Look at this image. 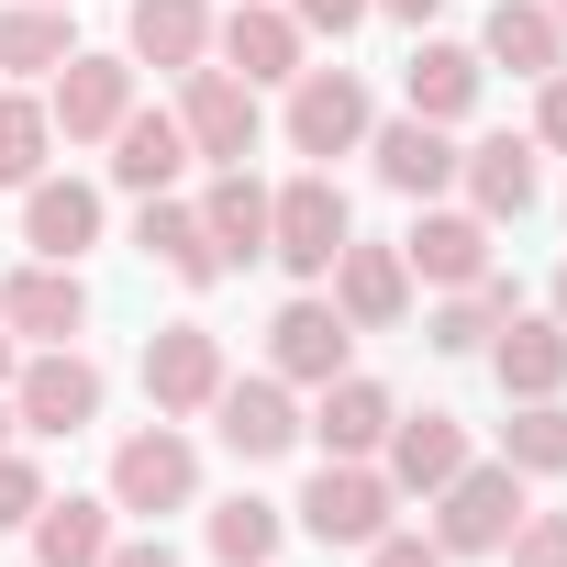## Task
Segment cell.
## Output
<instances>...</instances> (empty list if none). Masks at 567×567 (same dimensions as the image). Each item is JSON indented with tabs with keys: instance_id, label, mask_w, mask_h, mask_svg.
<instances>
[{
	"instance_id": "5",
	"label": "cell",
	"mask_w": 567,
	"mask_h": 567,
	"mask_svg": "<svg viewBox=\"0 0 567 567\" xmlns=\"http://www.w3.org/2000/svg\"><path fill=\"white\" fill-rule=\"evenodd\" d=\"M390 467H368V456H323L312 467V489H301V534L312 545H379L390 534Z\"/></svg>"
},
{
	"instance_id": "3",
	"label": "cell",
	"mask_w": 567,
	"mask_h": 567,
	"mask_svg": "<svg viewBox=\"0 0 567 567\" xmlns=\"http://www.w3.org/2000/svg\"><path fill=\"white\" fill-rule=\"evenodd\" d=\"M178 134H189V156H212V167H245L256 156V134H267V112H256V90L234 79V68H178Z\"/></svg>"
},
{
	"instance_id": "27",
	"label": "cell",
	"mask_w": 567,
	"mask_h": 567,
	"mask_svg": "<svg viewBox=\"0 0 567 567\" xmlns=\"http://www.w3.org/2000/svg\"><path fill=\"white\" fill-rule=\"evenodd\" d=\"M68 56H79L68 0H12V12H0V68H12V79H56Z\"/></svg>"
},
{
	"instance_id": "14",
	"label": "cell",
	"mask_w": 567,
	"mask_h": 567,
	"mask_svg": "<svg viewBox=\"0 0 567 567\" xmlns=\"http://www.w3.org/2000/svg\"><path fill=\"white\" fill-rule=\"evenodd\" d=\"M267 357H278V379H290V390H323V379H346L357 323H346L334 301H290V312L267 323Z\"/></svg>"
},
{
	"instance_id": "6",
	"label": "cell",
	"mask_w": 567,
	"mask_h": 567,
	"mask_svg": "<svg viewBox=\"0 0 567 567\" xmlns=\"http://www.w3.org/2000/svg\"><path fill=\"white\" fill-rule=\"evenodd\" d=\"M223 379H234V368H223V334H212V323H156V334H145V401H156L167 423L212 412Z\"/></svg>"
},
{
	"instance_id": "9",
	"label": "cell",
	"mask_w": 567,
	"mask_h": 567,
	"mask_svg": "<svg viewBox=\"0 0 567 567\" xmlns=\"http://www.w3.org/2000/svg\"><path fill=\"white\" fill-rule=\"evenodd\" d=\"M212 434H223L245 467L290 456V445H301V401H290V379H223V390H212Z\"/></svg>"
},
{
	"instance_id": "37",
	"label": "cell",
	"mask_w": 567,
	"mask_h": 567,
	"mask_svg": "<svg viewBox=\"0 0 567 567\" xmlns=\"http://www.w3.org/2000/svg\"><path fill=\"white\" fill-rule=\"evenodd\" d=\"M368 567H456V556H445L434 534H379V545H368Z\"/></svg>"
},
{
	"instance_id": "36",
	"label": "cell",
	"mask_w": 567,
	"mask_h": 567,
	"mask_svg": "<svg viewBox=\"0 0 567 567\" xmlns=\"http://www.w3.org/2000/svg\"><path fill=\"white\" fill-rule=\"evenodd\" d=\"M368 12H379V0H290V23H301V34H357Z\"/></svg>"
},
{
	"instance_id": "22",
	"label": "cell",
	"mask_w": 567,
	"mask_h": 567,
	"mask_svg": "<svg viewBox=\"0 0 567 567\" xmlns=\"http://www.w3.org/2000/svg\"><path fill=\"white\" fill-rule=\"evenodd\" d=\"M379 456H390V489H423V501H434V489L467 467V423H456V412H401Z\"/></svg>"
},
{
	"instance_id": "17",
	"label": "cell",
	"mask_w": 567,
	"mask_h": 567,
	"mask_svg": "<svg viewBox=\"0 0 567 567\" xmlns=\"http://www.w3.org/2000/svg\"><path fill=\"white\" fill-rule=\"evenodd\" d=\"M178 178H189V134H178V112H123V123H112V189L156 200V189H178Z\"/></svg>"
},
{
	"instance_id": "20",
	"label": "cell",
	"mask_w": 567,
	"mask_h": 567,
	"mask_svg": "<svg viewBox=\"0 0 567 567\" xmlns=\"http://www.w3.org/2000/svg\"><path fill=\"white\" fill-rule=\"evenodd\" d=\"M368 156H379V178H390L401 200H434V189L456 178V145H445V123H423V112L368 123Z\"/></svg>"
},
{
	"instance_id": "32",
	"label": "cell",
	"mask_w": 567,
	"mask_h": 567,
	"mask_svg": "<svg viewBox=\"0 0 567 567\" xmlns=\"http://www.w3.org/2000/svg\"><path fill=\"white\" fill-rule=\"evenodd\" d=\"M501 456H512L523 478H556V467H567V401H523V412L501 423Z\"/></svg>"
},
{
	"instance_id": "31",
	"label": "cell",
	"mask_w": 567,
	"mask_h": 567,
	"mask_svg": "<svg viewBox=\"0 0 567 567\" xmlns=\"http://www.w3.org/2000/svg\"><path fill=\"white\" fill-rule=\"evenodd\" d=\"M278 534H290V523H278V501H256V489H234V501L212 512V556H223V567H267Z\"/></svg>"
},
{
	"instance_id": "41",
	"label": "cell",
	"mask_w": 567,
	"mask_h": 567,
	"mask_svg": "<svg viewBox=\"0 0 567 567\" xmlns=\"http://www.w3.org/2000/svg\"><path fill=\"white\" fill-rule=\"evenodd\" d=\"M379 12H390V23H434V0H379Z\"/></svg>"
},
{
	"instance_id": "10",
	"label": "cell",
	"mask_w": 567,
	"mask_h": 567,
	"mask_svg": "<svg viewBox=\"0 0 567 567\" xmlns=\"http://www.w3.org/2000/svg\"><path fill=\"white\" fill-rule=\"evenodd\" d=\"M212 45H223V68L245 79V90H278V79H301V23L278 12V0H234V12L212 23Z\"/></svg>"
},
{
	"instance_id": "43",
	"label": "cell",
	"mask_w": 567,
	"mask_h": 567,
	"mask_svg": "<svg viewBox=\"0 0 567 567\" xmlns=\"http://www.w3.org/2000/svg\"><path fill=\"white\" fill-rule=\"evenodd\" d=\"M556 323H567V267H556Z\"/></svg>"
},
{
	"instance_id": "25",
	"label": "cell",
	"mask_w": 567,
	"mask_h": 567,
	"mask_svg": "<svg viewBox=\"0 0 567 567\" xmlns=\"http://www.w3.org/2000/svg\"><path fill=\"white\" fill-rule=\"evenodd\" d=\"M134 245H145V256H156V267L178 278V290H212V278H223V245H212V234H200V212H189V200H167V189L145 200Z\"/></svg>"
},
{
	"instance_id": "29",
	"label": "cell",
	"mask_w": 567,
	"mask_h": 567,
	"mask_svg": "<svg viewBox=\"0 0 567 567\" xmlns=\"http://www.w3.org/2000/svg\"><path fill=\"white\" fill-rule=\"evenodd\" d=\"M200 234L223 245V267L267 256V189H256L245 167H223V178H212V200H200Z\"/></svg>"
},
{
	"instance_id": "1",
	"label": "cell",
	"mask_w": 567,
	"mask_h": 567,
	"mask_svg": "<svg viewBox=\"0 0 567 567\" xmlns=\"http://www.w3.org/2000/svg\"><path fill=\"white\" fill-rule=\"evenodd\" d=\"M346 234H357V212H346L334 167H301L290 189H267V256L290 267V278H323L346 256Z\"/></svg>"
},
{
	"instance_id": "42",
	"label": "cell",
	"mask_w": 567,
	"mask_h": 567,
	"mask_svg": "<svg viewBox=\"0 0 567 567\" xmlns=\"http://www.w3.org/2000/svg\"><path fill=\"white\" fill-rule=\"evenodd\" d=\"M12 434H23V423H12V401H0V445H12Z\"/></svg>"
},
{
	"instance_id": "44",
	"label": "cell",
	"mask_w": 567,
	"mask_h": 567,
	"mask_svg": "<svg viewBox=\"0 0 567 567\" xmlns=\"http://www.w3.org/2000/svg\"><path fill=\"white\" fill-rule=\"evenodd\" d=\"M545 12H556V34H567V0H545Z\"/></svg>"
},
{
	"instance_id": "2",
	"label": "cell",
	"mask_w": 567,
	"mask_h": 567,
	"mask_svg": "<svg viewBox=\"0 0 567 567\" xmlns=\"http://www.w3.org/2000/svg\"><path fill=\"white\" fill-rule=\"evenodd\" d=\"M523 512H534V501H523V467H512V456L456 467V478L434 489V545H445V556H501Z\"/></svg>"
},
{
	"instance_id": "12",
	"label": "cell",
	"mask_w": 567,
	"mask_h": 567,
	"mask_svg": "<svg viewBox=\"0 0 567 567\" xmlns=\"http://www.w3.org/2000/svg\"><path fill=\"white\" fill-rule=\"evenodd\" d=\"M0 323H12L23 346H68V334L90 323V290H79V267H56V256L12 267V278H0Z\"/></svg>"
},
{
	"instance_id": "16",
	"label": "cell",
	"mask_w": 567,
	"mask_h": 567,
	"mask_svg": "<svg viewBox=\"0 0 567 567\" xmlns=\"http://www.w3.org/2000/svg\"><path fill=\"white\" fill-rule=\"evenodd\" d=\"M401 267L434 278V290H478V278H489V223L478 212H423L401 234Z\"/></svg>"
},
{
	"instance_id": "8",
	"label": "cell",
	"mask_w": 567,
	"mask_h": 567,
	"mask_svg": "<svg viewBox=\"0 0 567 567\" xmlns=\"http://www.w3.org/2000/svg\"><path fill=\"white\" fill-rule=\"evenodd\" d=\"M368 90H357V68H301L290 79V145L301 156H357L368 145Z\"/></svg>"
},
{
	"instance_id": "23",
	"label": "cell",
	"mask_w": 567,
	"mask_h": 567,
	"mask_svg": "<svg viewBox=\"0 0 567 567\" xmlns=\"http://www.w3.org/2000/svg\"><path fill=\"white\" fill-rule=\"evenodd\" d=\"M123 45H134V68H200L212 56V12H200V0H134V12H123Z\"/></svg>"
},
{
	"instance_id": "39",
	"label": "cell",
	"mask_w": 567,
	"mask_h": 567,
	"mask_svg": "<svg viewBox=\"0 0 567 567\" xmlns=\"http://www.w3.org/2000/svg\"><path fill=\"white\" fill-rule=\"evenodd\" d=\"M101 567H178V556H167V534H134V545L112 534V556H101Z\"/></svg>"
},
{
	"instance_id": "30",
	"label": "cell",
	"mask_w": 567,
	"mask_h": 567,
	"mask_svg": "<svg viewBox=\"0 0 567 567\" xmlns=\"http://www.w3.org/2000/svg\"><path fill=\"white\" fill-rule=\"evenodd\" d=\"M45 156H56V112L23 101V90H0V189H34Z\"/></svg>"
},
{
	"instance_id": "34",
	"label": "cell",
	"mask_w": 567,
	"mask_h": 567,
	"mask_svg": "<svg viewBox=\"0 0 567 567\" xmlns=\"http://www.w3.org/2000/svg\"><path fill=\"white\" fill-rule=\"evenodd\" d=\"M45 512V467L34 456H12V445H0V534H23Z\"/></svg>"
},
{
	"instance_id": "4",
	"label": "cell",
	"mask_w": 567,
	"mask_h": 567,
	"mask_svg": "<svg viewBox=\"0 0 567 567\" xmlns=\"http://www.w3.org/2000/svg\"><path fill=\"white\" fill-rule=\"evenodd\" d=\"M200 501V445L178 434V423H145V434H123L112 445V512H189Z\"/></svg>"
},
{
	"instance_id": "19",
	"label": "cell",
	"mask_w": 567,
	"mask_h": 567,
	"mask_svg": "<svg viewBox=\"0 0 567 567\" xmlns=\"http://www.w3.org/2000/svg\"><path fill=\"white\" fill-rule=\"evenodd\" d=\"M489 368H501L512 401H556V390H567V323H556V312H512V323L489 334Z\"/></svg>"
},
{
	"instance_id": "13",
	"label": "cell",
	"mask_w": 567,
	"mask_h": 567,
	"mask_svg": "<svg viewBox=\"0 0 567 567\" xmlns=\"http://www.w3.org/2000/svg\"><path fill=\"white\" fill-rule=\"evenodd\" d=\"M323 278H334V312H346L357 334H390V323L412 312V267H401V245H357V234H346V256H334Z\"/></svg>"
},
{
	"instance_id": "26",
	"label": "cell",
	"mask_w": 567,
	"mask_h": 567,
	"mask_svg": "<svg viewBox=\"0 0 567 567\" xmlns=\"http://www.w3.org/2000/svg\"><path fill=\"white\" fill-rule=\"evenodd\" d=\"M478 79H489V68H478V45H434V34H423V45H412V68H401V90H412V112H423V123H467V112H478Z\"/></svg>"
},
{
	"instance_id": "24",
	"label": "cell",
	"mask_w": 567,
	"mask_h": 567,
	"mask_svg": "<svg viewBox=\"0 0 567 567\" xmlns=\"http://www.w3.org/2000/svg\"><path fill=\"white\" fill-rule=\"evenodd\" d=\"M567 34L545 0H489V34H478V68H512V79H556Z\"/></svg>"
},
{
	"instance_id": "38",
	"label": "cell",
	"mask_w": 567,
	"mask_h": 567,
	"mask_svg": "<svg viewBox=\"0 0 567 567\" xmlns=\"http://www.w3.org/2000/svg\"><path fill=\"white\" fill-rule=\"evenodd\" d=\"M534 145H567V68H556L545 101H534Z\"/></svg>"
},
{
	"instance_id": "40",
	"label": "cell",
	"mask_w": 567,
	"mask_h": 567,
	"mask_svg": "<svg viewBox=\"0 0 567 567\" xmlns=\"http://www.w3.org/2000/svg\"><path fill=\"white\" fill-rule=\"evenodd\" d=\"M12 368H23V334H12V323H0V390H12Z\"/></svg>"
},
{
	"instance_id": "11",
	"label": "cell",
	"mask_w": 567,
	"mask_h": 567,
	"mask_svg": "<svg viewBox=\"0 0 567 567\" xmlns=\"http://www.w3.org/2000/svg\"><path fill=\"white\" fill-rule=\"evenodd\" d=\"M45 112H56L68 145H112V123L134 112V56H68L56 90H45Z\"/></svg>"
},
{
	"instance_id": "33",
	"label": "cell",
	"mask_w": 567,
	"mask_h": 567,
	"mask_svg": "<svg viewBox=\"0 0 567 567\" xmlns=\"http://www.w3.org/2000/svg\"><path fill=\"white\" fill-rule=\"evenodd\" d=\"M489 334H501V301H489V290H456V301L423 323V346H434V357H478Z\"/></svg>"
},
{
	"instance_id": "15",
	"label": "cell",
	"mask_w": 567,
	"mask_h": 567,
	"mask_svg": "<svg viewBox=\"0 0 567 567\" xmlns=\"http://www.w3.org/2000/svg\"><path fill=\"white\" fill-rule=\"evenodd\" d=\"M390 423H401V401H390L379 379H357V368H346V379H323V401H312V423H301V434H312L323 456H379V445H390Z\"/></svg>"
},
{
	"instance_id": "21",
	"label": "cell",
	"mask_w": 567,
	"mask_h": 567,
	"mask_svg": "<svg viewBox=\"0 0 567 567\" xmlns=\"http://www.w3.org/2000/svg\"><path fill=\"white\" fill-rule=\"evenodd\" d=\"M456 178H467V200H478V223H523L534 212V134H489V145H467L456 156Z\"/></svg>"
},
{
	"instance_id": "28",
	"label": "cell",
	"mask_w": 567,
	"mask_h": 567,
	"mask_svg": "<svg viewBox=\"0 0 567 567\" xmlns=\"http://www.w3.org/2000/svg\"><path fill=\"white\" fill-rule=\"evenodd\" d=\"M23 534H34V567H101L112 556V501H56L45 489V512Z\"/></svg>"
},
{
	"instance_id": "18",
	"label": "cell",
	"mask_w": 567,
	"mask_h": 567,
	"mask_svg": "<svg viewBox=\"0 0 567 567\" xmlns=\"http://www.w3.org/2000/svg\"><path fill=\"white\" fill-rule=\"evenodd\" d=\"M23 245L56 256V267H79V256L101 245V189H90V178H34V189H23Z\"/></svg>"
},
{
	"instance_id": "35",
	"label": "cell",
	"mask_w": 567,
	"mask_h": 567,
	"mask_svg": "<svg viewBox=\"0 0 567 567\" xmlns=\"http://www.w3.org/2000/svg\"><path fill=\"white\" fill-rule=\"evenodd\" d=\"M501 556H512V567H567V512H523Z\"/></svg>"
},
{
	"instance_id": "7",
	"label": "cell",
	"mask_w": 567,
	"mask_h": 567,
	"mask_svg": "<svg viewBox=\"0 0 567 567\" xmlns=\"http://www.w3.org/2000/svg\"><path fill=\"white\" fill-rule=\"evenodd\" d=\"M12 423H23V434H79V423H101V368H90L79 346L23 357V368H12Z\"/></svg>"
}]
</instances>
